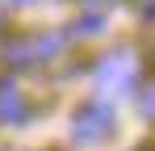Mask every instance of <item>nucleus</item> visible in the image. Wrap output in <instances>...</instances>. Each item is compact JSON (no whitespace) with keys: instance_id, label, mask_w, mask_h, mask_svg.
Segmentation results:
<instances>
[{"instance_id":"f257e3e1","label":"nucleus","mask_w":155,"mask_h":151,"mask_svg":"<svg viewBox=\"0 0 155 151\" xmlns=\"http://www.w3.org/2000/svg\"><path fill=\"white\" fill-rule=\"evenodd\" d=\"M67 46V34H13L4 42V63L8 67H42L59 59Z\"/></svg>"},{"instance_id":"f03ea898","label":"nucleus","mask_w":155,"mask_h":151,"mask_svg":"<svg viewBox=\"0 0 155 151\" xmlns=\"http://www.w3.org/2000/svg\"><path fill=\"white\" fill-rule=\"evenodd\" d=\"M138 84V59H134V50H113V55H105L101 67H97V88H101L105 97H122Z\"/></svg>"},{"instance_id":"7ed1b4c3","label":"nucleus","mask_w":155,"mask_h":151,"mask_svg":"<svg viewBox=\"0 0 155 151\" xmlns=\"http://www.w3.org/2000/svg\"><path fill=\"white\" fill-rule=\"evenodd\" d=\"M109 134H113V109L105 101H92V105L76 109V118H71V139L76 143H105Z\"/></svg>"},{"instance_id":"20e7f679","label":"nucleus","mask_w":155,"mask_h":151,"mask_svg":"<svg viewBox=\"0 0 155 151\" xmlns=\"http://www.w3.org/2000/svg\"><path fill=\"white\" fill-rule=\"evenodd\" d=\"M29 122V101L13 80H0V126H25Z\"/></svg>"},{"instance_id":"39448f33","label":"nucleus","mask_w":155,"mask_h":151,"mask_svg":"<svg viewBox=\"0 0 155 151\" xmlns=\"http://www.w3.org/2000/svg\"><path fill=\"white\" fill-rule=\"evenodd\" d=\"M138 109H143L147 118H155V80H151V84H143V97H138Z\"/></svg>"},{"instance_id":"423d86ee","label":"nucleus","mask_w":155,"mask_h":151,"mask_svg":"<svg viewBox=\"0 0 155 151\" xmlns=\"http://www.w3.org/2000/svg\"><path fill=\"white\" fill-rule=\"evenodd\" d=\"M80 21H84V25H80V34H101V29H105V21L97 17V13H88V17H80Z\"/></svg>"},{"instance_id":"0eeeda50","label":"nucleus","mask_w":155,"mask_h":151,"mask_svg":"<svg viewBox=\"0 0 155 151\" xmlns=\"http://www.w3.org/2000/svg\"><path fill=\"white\" fill-rule=\"evenodd\" d=\"M138 13H143V21H155V0H138Z\"/></svg>"},{"instance_id":"6e6552de","label":"nucleus","mask_w":155,"mask_h":151,"mask_svg":"<svg viewBox=\"0 0 155 151\" xmlns=\"http://www.w3.org/2000/svg\"><path fill=\"white\" fill-rule=\"evenodd\" d=\"M13 4H29V0H13Z\"/></svg>"}]
</instances>
